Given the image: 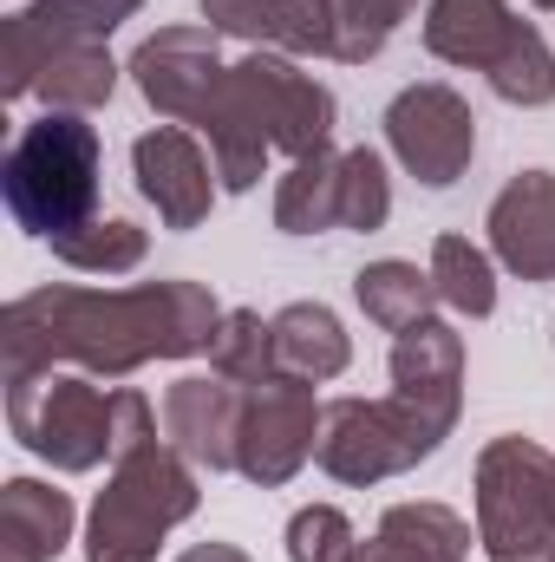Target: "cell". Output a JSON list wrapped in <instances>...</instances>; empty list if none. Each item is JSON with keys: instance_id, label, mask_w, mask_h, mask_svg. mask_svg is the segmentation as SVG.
<instances>
[{"instance_id": "obj_1", "label": "cell", "mask_w": 555, "mask_h": 562, "mask_svg": "<svg viewBox=\"0 0 555 562\" xmlns=\"http://www.w3.org/2000/svg\"><path fill=\"white\" fill-rule=\"evenodd\" d=\"M223 307L203 281H144V288H33L0 314L7 373L79 367L125 380L150 360L209 353Z\"/></svg>"}, {"instance_id": "obj_2", "label": "cell", "mask_w": 555, "mask_h": 562, "mask_svg": "<svg viewBox=\"0 0 555 562\" xmlns=\"http://www.w3.org/2000/svg\"><path fill=\"white\" fill-rule=\"evenodd\" d=\"M203 138H209L223 190H256L269 150H287V157L327 150L333 92L314 72H301L287 53H249L223 72V86L203 112Z\"/></svg>"}, {"instance_id": "obj_3", "label": "cell", "mask_w": 555, "mask_h": 562, "mask_svg": "<svg viewBox=\"0 0 555 562\" xmlns=\"http://www.w3.org/2000/svg\"><path fill=\"white\" fill-rule=\"evenodd\" d=\"M7 425L53 471H99L105 458L118 464L157 438V413L144 393L132 386L99 393L92 373H59V367L7 373Z\"/></svg>"}, {"instance_id": "obj_4", "label": "cell", "mask_w": 555, "mask_h": 562, "mask_svg": "<svg viewBox=\"0 0 555 562\" xmlns=\"http://www.w3.org/2000/svg\"><path fill=\"white\" fill-rule=\"evenodd\" d=\"M99 170H105V144L99 125H86V112H39L33 125H20L0 164L7 216L26 236L53 243L99 216Z\"/></svg>"}, {"instance_id": "obj_5", "label": "cell", "mask_w": 555, "mask_h": 562, "mask_svg": "<svg viewBox=\"0 0 555 562\" xmlns=\"http://www.w3.org/2000/svg\"><path fill=\"white\" fill-rule=\"evenodd\" d=\"M196 471L177 445H138L112 464V484L92 504L86 524V562H157L163 537L196 517Z\"/></svg>"}, {"instance_id": "obj_6", "label": "cell", "mask_w": 555, "mask_h": 562, "mask_svg": "<svg viewBox=\"0 0 555 562\" xmlns=\"http://www.w3.org/2000/svg\"><path fill=\"white\" fill-rule=\"evenodd\" d=\"M477 543L490 562H555V458L530 438L477 451Z\"/></svg>"}, {"instance_id": "obj_7", "label": "cell", "mask_w": 555, "mask_h": 562, "mask_svg": "<svg viewBox=\"0 0 555 562\" xmlns=\"http://www.w3.org/2000/svg\"><path fill=\"white\" fill-rule=\"evenodd\" d=\"M444 438L418 419L406 400H333L320 406V471L340 484H386L399 471H412L418 458H431Z\"/></svg>"}, {"instance_id": "obj_8", "label": "cell", "mask_w": 555, "mask_h": 562, "mask_svg": "<svg viewBox=\"0 0 555 562\" xmlns=\"http://www.w3.org/2000/svg\"><path fill=\"white\" fill-rule=\"evenodd\" d=\"M138 7L144 0H26V7H13L0 26V72H7L0 92L26 99L59 53L112 40Z\"/></svg>"}, {"instance_id": "obj_9", "label": "cell", "mask_w": 555, "mask_h": 562, "mask_svg": "<svg viewBox=\"0 0 555 562\" xmlns=\"http://www.w3.org/2000/svg\"><path fill=\"white\" fill-rule=\"evenodd\" d=\"M386 144H393V157L412 170L418 183L444 190V183H457V177L471 170V157H477V119H471V105H464L451 86L424 79V86H406V92L386 105Z\"/></svg>"}, {"instance_id": "obj_10", "label": "cell", "mask_w": 555, "mask_h": 562, "mask_svg": "<svg viewBox=\"0 0 555 562\" xmlns=\"http://www.w3.org/2000/svg\"><path fill=\"white\" fill-rule=\"evenodd\" d=\"M320 445V406H314V386L307 380H262L249 386L242 400V438H236V471L262 491L287 484Z\"/></svg>"}, {"instance_id": "obj_11", "label": "cell", "mask_w": 555, "mask_h": 562, "mask_svg": "<svg viewBox=\"0 0 555 562\" xmlns=\"http://www.w3.org/2000/svg\"><path fill=\"white\" fill-rule=\"evenodd\" d=\"M223 59H216V26H163L132 53V79L138 92L170 119V125H203L216 86H223Z\"/></svg>"}, {"instance_id": "obj_12", "label": "cell", "mask_w": 555, "mask_h": 562, "mask_svg": "<svg viewBox=\"0 0 555 562\" xmlns=\"http://www.w3.org/2000/svg\"><path fill=\"white\" fill-rule=\"evenodd\" d=\"M132 177H138V196L157 203L163 229H196L216 203V183H209V157L203 144L190 138L183 125H157L132 144Z\"/></svg>"}, {"instance_id": "obj_13", "label": "cell", "mask_w": 555, "mask_h": 562, "mask_svg": "<svg viewBox=\"0 0 555 562\" xmlns=\"http://www.w3.org/2000/svg\"><path fill=\"white\" fill-rule=\"evenodd\" d=\"M393 400H406L438 438H451L464 406V340L444 321H418L393 340Z\"/></svg>"}, {"instance_id": "obj_14", "label": "cell", "mask_w": 555, "mask_h": 562, "mask_svg": "<svg viewBox=\"0 0 555 562\" xmlns=\"http://www.w3.org/2000/svg\"><path fill=\"white\" fill-rule=\"evenodd\" d=\"M242 400L249 386L209 373V380H177L163 393V438L203 464V471H236V438H242Z\"/></svg>"}, {"instance_id": "obj_15", "label": "cell", "mask_w": 555, "mask_h": 562, "mask_svg": "<svg viewBox=\"0 0 555 562\" xmlns=\"http://www.w3.org/2000/svg\"><path fill=\"white\" fill-rule=\"evenodd\" d=\"M490 249L510 276L555 281V170H523L497 190Z\"/></svg>"}, {"instance_id": "obj_16", "label": "cell", "mask_w": 555, "mask_h": 562, "mask_svg": "<svg viewBox=\"0 0 555 562\" xmlns=\"http://www.w3.org/2000/svg\"><path fill=\"white\" fill-rule=\"evenodd\" d=\"M203 20L216 33H236V40H256L262 53H314V59H333V40H340V20H333V0H203Z\"/></svg>"}, {"instance_id": "obj_17", "label": "cell", "mask_w": 555, "mask_h": 562, "mask_svg": "<svg viewBox=\"0 0 555 562\" xmlns=\"http://www.w3.org/2000/svg\"><path fill=\"white\" fill-rule=\"evenodd\" d=\"M530 20H517L503 0H431L424 7V46L444 66H477L484 79L503 66V53L517 46Z\"/></svg>"}, {"instance_id": "obj_18", "label": "cell", "mask_w": 555, "mask_h": 562, "mask_svg": "<svg viewBox=\"0 0 555 562\" xmlns=\"http://www.w3.org/2000/svg\"><path fill=\"white\" fill-rule=\"evenodd\" d=\"M347 562H471V524L444 504H393Z\"/></svg>"}, {"instance_id": "obj_19", "label": "cell", "mask_w": 555, "mask_h": 562, "mask_svg": "<svg viewBox=\"0 0 555 562\" xmlns=\"http://www.w3.org/2000/svg\"><path fill=\"white\" fill-rule=\"evenodd\" d=\"M72 543V497L39 477L0 484V562H53Z\"/></svg>"}, {"instance_id": "obj_20", "label": "cell", "mask_w": 555, "mask_h": 562, "mask_svg": "<svg viewBox=\"0 0 555 562\" xmlns=\"http://www.w3.org/2000/svg\"><path fill=\"white\" fill-rule=\"evenodd\" d=\"M347 360H353V340H347V327H340L333 307H320V301H287L275 314V367L287 380L320 386V380H340Z\"/></svg>"}, {"instance_id": "obj_21", "label": "cell", "mask_w": 555, "mask_h": 562, "mask_svg": "<svg viewBox=\"0 0 555 562\" xmlns=\"http://www.w3.org/2000/svg\"><path fill=\"white\" fill-rule=\"evenodd\" d=\"M340 157L347 150H314L294 157V170L275 183V229L281 236H320L340 229Z\"/></svg>"}, {"instance_id": "obj_22", "label": "cell", "mask_w": 555, "mask_h": 562, "mask_svg": "<svg viewBox=\"0 0 555 562\" xmlns=\"http://www.w3.org/2000/svg\"><path fill=\"white\" fill-rule=\"evenodd\" d=\"M353 294H360L366 321L386 327V334H406L418 321H431V307H438L431 269H418V262H366L353 276Z\"/></svg>"}, {"instance_id": "obj_23", "label": "cell", "mask_w": 555, "mask_h": 562, "mask_svg": "<svg viewBox=\"0 0 555 562\" xmlns=\"http://www.w3.org/2000/svg\"><path fill=\"white\" fill-rule=\"evenodd\" d=\"M46 249L66 269H79V276H132L144 262V249H150V236H144L138 223H125V216H92V223L53 236Z\"/></svg>"}, {"instance_id": "obj_24", "label": "cell", "mask_w": 555, "mask_h": 562, "mask_svg": "<svg viewBox=\"0 0 555 562\" xmlns=\"http://www.w3.org/2000/svg\"><path fill=\"white\" fill-rule=\"evenodd\" d=\"M431 288L451 314H471V321L497 314V269L471 236H438L431 243Z\"/></svg>"}, {"instance_id": "obj_25", "label": "cell", "mask_w": 555, "mask_h": 562, "mask_svg": "<svg viewBox=\"0 0 555 562\" xmlns=\"http://www.w3.org/2000/svg\"><path fill=\"white\" fill-rule=\"evenodd\" d=\"M209 373H223L236 386L275 380V321H262L256 307H223V327L209 340Z\"/></svg>"}, {"instance_id": "obj_26", "label": "cell", "mask_w": 555, "mask_h": 562, "mask_svg": "<svg viewBox=\"0 0 555 562\" xmlns=\"http://www.w3.org/2000/svg\"><path fill=\"white\" fill-rule=\"evenodd\" d=\"M33 92L46 99V112H99V105L118 92V66H112L105 40H99V46H72V53H59V59L39 72Z\"/></svg>"}, {"instance_id": "obj_27", "label": "cell", "mask_w": 555, "mask_h": 562, "mask_svg": "<svg viewBox=\"0 0 555 562\" xmlns=\"http://www.w3.org/2000/svg\"><path fill=\"white\" fill-rule=\"evenodd\" d=\"M418 0H333V20H340V40H333V59L347 66H366L386 53V40L399 33V20H412Z\"/></svg>"}, {"instance_id": "obj_28", "label": "cell", "mask_w": 555, "mask_h": 562, "mask_svg": "<svg viewBox=\"0 0 555 562\" xmlns=\"http://www.w3.org/2000/svg\"><path fill=\"white\" fill-rule=\"evenodd\" d=\"M393 216V183H386V164L380 150H347L340 157V229H380Z\"/></svg>"}, {"instance_id": "obj_29", "label": "cell", "mask_w": 555, "mask_h": 562, "mask_svg": "<svg viewBox=\"0 0 555 562\" xmlns=\"http://www.w3.org/2000/svg\"><path fill=\"white\" fill-rule=\"evenodd\" d=\"M490 92H497L503 105H550L555 99V53L536 26L517 33V46H510L503 66L490 72Z\"/></svg>"}, {"instance_id": "obj_30", "label": "cell", "mask_w": 555, "mask_h": 562, "mask_svg": "<svg viewBox=\"0 0 555 562\" xmlns=\"http://www.w3.org/2000/svg\"><path fill=\"white\" fill-rule=\"evenodd\" d=\"M353 524L333 504H307L287 517V562H347L353 557Z\"/></svg>"}, {"instance_id": "obj_31", "label": "cell", "mask_w": 555, "mask_h": 562, "mask_svg": "<svg viewBox=\"0 0 555 562\" xmlns=\"http://www.w3.org/2000/svg\"><path fill=\"white\" fill-rule=\"evenodd\" d=\"M177 562H249L236 543H196V550H183Z\"/></svg>"}, {"instance_id": "obj_32", "label": "cell", "mask_w": 555, "mask_h": 562, "mask_svg": "<svg viewBox=\"0 0 555 562\" xmlns=\"http://www.w3.org/2000/svg\"><path fill=\"white\" fill-rule=\"evenodd\" d=\"M536 7H555V0H536Z\"/></svg>"}]
</instances>
